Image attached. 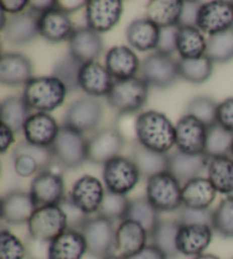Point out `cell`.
Returning a JSON list of instances; mask_svg holds the SVG:
<instances>
[{"instance_id": "1", "label": "cell", "mask_w": 233, "mask_h": 259, "mask_svg": "<svg viewBox=\"0 0 233 259\" xmlns=\"http://www.w3.org/2000/svg\"><path fill=\"white\" fill-rule=\"evenodd\" d=\"M137 142L147 149L167 154L176 145V126L164 113L146 111L134 122Z\"/></svg>"}, {"instance_id": "2", "label": "cell", "mask_w": 233, "mask_h": 259, "mask_svg": "<svg viewBox=\"0 0 233 259\" xmlns=\"http://www.w3.org/2000/svg\"><path fill=\"white\" fill-rule=\"evenodd\" d=\"M67 88L60 79L48 77H33L24 86L23 98L31 109L37 112H52L64 104Z\"/></svg>"}, {"instance_id": "3", "label": "cell", "mask_w": 233, "mask_h": 259, "mask_svg": "<svg viewBox=\"0 0 233 259\" xmlns=\"http://www.w3.org/2000/svg\"><path fill=\"white\" fill-rule=\"evenodd\" d=\"M149 87L142 78L115 80L113 88L106 97L107 102L121 115L136 113L147 103Z\"/></svg>"}, {"instance_id": "4", "label": "cell", "mask_w": 233, "mask_h": 259, "mask_svg": "<svg viewBox=\"0 0 233 259\" xmlns=\"http://www.w3.org/2000/svg\"><path fill=\"white\" fill-rule=\"evenodd\" d=\"M146 198L159 212L179 211L182 208V184L171 172L165 171L148 178Z\"/></svg>"}, {"instance_id": "5", "label": "cell", "mask_w": 233, "mask_h": 259, "mask_svg": "<svg viewBox=\"0 0 233 259\" xmlns=\"http://www.w3.org/2000/svg\"><path fill=\"white\" fill-rule=\"evenodd\" d=\"M50 149L56 161L66 169H76L89 160L87 138L83 134L64 124Z\"/></svg>"}, {"instance_id": "6", "label": "cell", "mask_w": 233, "mask_h": 259, "mask_svg": "<svg viewBox=\"0 0 233 259\" xmlns=\"http://www.w3.org/2000/svg\"><path fill=\"white\" fill-rule=\"evenodd\" d=\"M26 225L31 239L48 244L69 229L66 215L61 205L37 208Z\"/></svg>"}, {"instance_id": "7", "label": "cell", "mask_w": 233, "mask_h": 259, "mask_svg": "<svg viewBox=\"0 0 233 259\" xmlns=\"http://www.w3.org/2000/svg\"><path fill=\"white\" fill-rule=\"evenodd\" d=\"M80 232L84 236L90 256L100 259L115 250L116 230L113 221L100 215L89 216Z\"/></svg>"}, {"instance_id": "8", "label": "cell", "mask_w": 233, "mask_h": 259, "mask_svg": "<svg viewBox=\"0 0 233 259\" xmlns=\"http://www.w3.org/2000/svg\"><path fill=\"white\" fill-rule=\"evenodd\" d=\"M55 161L50 147H41L21 142L13 150V162L16 174L21 177L37 176L49 170Z\"/></svg>"}, {"instance_id": "9", "label": "cell", "mask_w": 233, "mask_h": 259, "mask_svg": "<svg viewBox=\"0 0 233 259\" xmlns=\"http://www.w3.org/2000/svg\"><path fill=\"white\" fill-rule=\"evenodd\" d=\"M140 171L131 158L120 155L104 166L102 180L106 190L116 194L127 195L140 181Z\"/></svg>"}, {"instance_id": "10", "label": "cell", "mask_w": 233, "mask_h": 259, "mask_svg": "<svg viewBox=\"0 0 233 259\" xmlns=\"http://www.w3.org/2000/svg\"><path fill=\"white\" fill-rule=\"evenodd\" d=\"M104 108L95 97H82L71 103L64 117V126L84 134L90 133L99 126Z\"/></svg>"}, {"instance_id": "11", "label": "cell", "mask_w": 233, "mask_h": 259, "mask_svg": "<svg viewBox=\"0 0 233 259\" xmlns=\"http://www.w3.org/2000/svg\"><path fill=\"white\" fill-rule=\"evenodd\" d=\"M142 79L156 88H167L180 77L178 61L172 56L155 52L142 61L140 66Z\"/></svg>"}, {"instance_id": "12", "label": "cell", "mask_w": 233, "mask_h": 259, "mask_svg": "<svg viewBox=\"0 0 233 259\" xmlns=\"http://www.w3.org/2000/svg\"><path fill=\"white\" fill-rule=\"evenodd\" d=\"M124 144L125 138L119 128L100 129L88 140L89 161L105 166L111 159L120 157Z\"/></svg>"}, {"instance_id": "13", "label": "cell", "mask_w": 233, "mask_h": 259, "mask_svg": "<svg viewBox=\"0 0 233 259\" xmlns=\"http://www.w3.org/2000/svg\"><path fill=\"white\" fill-rule=\"evenodd\" d=\"M105 194V187L97 177L84 175L72 185L69 199L80 210L90 216L99 211Z\"/></svg>"}, {"instance_id": "14", "label": "cell", "mask_w": 233, "mask_h": 259, "mask_svg": "<svg viewBox=\"0 0 233 259\" xmlns=\"http://www.w3.org/2000/svg\"><path fill=\"white\" fill-rule=\"evenodd\" d=\"M207 140V126L190 114H186L176 124L178 151L188 154H204Z\"/></svg>"}, {"instance_id": "15", "label": "cell", "mask_w": 233, "mask_h": 259, "mask_svg": "<svg viewBox=\"0 0 233 259\" xmlns=\"http://www.w3.org/2000/svg\"><path fill=\"white\" fill-rule=\"evenodd\" d=\"M30 194L37 208L60 205L65 196V183L61 174L46 170L34 176L30 186Z\"/></svg>"}, {"instance_id": "16", "label": "cell", "mask_w": 233, "mask_h": 259, "mask_svg": "<svg viewBox=\"0 0 233 259\" xmlns=\"http://www.w3.org/2000/svg\"><path fill=\"white\" fill-rule=\"evenodd\" d=\"M123 14L121 0H90L86 6L87 26L98 33L108 32Z\"/></svg>"}, {"instance_id": "17", "label": "cell", "mask_w": 233, "mask_h": 259, "mask_svg": "<svg viewBox=\"0 0 233 259\" xmlns=\"http://www.w3.org/2000/svg\"><path fill=\"white\" fill-rule=\"evenodd\" d=\"M197 28L209 35L233 28V6L231 2H209L203 4L197 19Z\"/></svg>"}, {"instance_id": "18", "label": "cell", "mask_w": 233, "mask_h": 259, "mask_svg": "<svg viewBox=\"0 0 233 259\" xmlns=\"http://www.w3.org/2000/svg\"><path fill=\"white\" fill-rule=\"evenodd\" d=\"M104 52V40L92 29H75L69 39V54L81 64L96 62Z\"/></svg>"}, {"instance_id": "19", "label": "cell", "mask_w": 233, "mask_h": 259, "mask_svg": "<svg viewBox=\"0 0 233 259\" xmlns=\"http://www.w3.org/2000/svg\"><path fill=\"white\" fill-rule=\"evenodd\" d=\"M35 209L37 205L30 192L15 190L3 196L2 218L10 225L21 226L28 224Z\"/></svg>"}, {"instance_id": "20", "label": "cell", "mask_w": 233, "mask_h": 259, "mask_svg": "<svg viewBox=\"0 0 233 259\" xmlns=\"http://www.w3.org/2000/svg\"><path fill=\"white\" fill-rule=\"evenodd\" d=\"M56 119L46 112H35L25 122L23 134L30 144L41 147H51L60 133Z\"/></svg>"}, {"instance_id": "21", "label": "cell", "mask_w": 233, "mask_h": 259, "mask_svg": "<svg viewBox=\"0 0 233 259\" xmlns=\"http://www.w3.org/2000/svg\"><path fill=\"white\" fill-rule=\"evenodd\" d=\"M212 226L205 224L181 225L177 236L179 253L188 257H197L205 253L213 239Z\"/></svg>"}, {"instance_id": "22", "label": "cell", "mask_w": 233, "mask_h": 259, "mask_svg": "<svg viewBox=\"0 0 233 259\" xmlns=\"http://www.w3.org/2000/svg\"><path fill=\"white\" fill-rule=\"evenodd\" d=\"M115 82L106 66L89 62L81 66L79 74L80 88L90 97H107Z\"/></svg>"}, {"instance_id": "23", "label": "cell", "mask_w": 233, "mask_h": 259, "mask_svg": "<svg viewBox=\"0 0 233 259\" xmlns=\"http://www.w3.org/2000/svg\"><path fill=\"white\" fill-rule=\"evenodd\" d=\"M148 238L149 233L141 224L132 220H125L116 229L115 250L121 257H131L146 247Z\"/></svg>"}, {"instance_id": "24", "label": "cell", "mask_w": 233, "mask_h": 259, "mask_svg": "<svg viewBox=\"0 0 233 259\" xmlns=\"http://www.w3.org/2000/svg\"><path fill=\"white\" fill-rule=\"evenodd\" d=\"M33 65L20 53H5L0 60V81L11 87L22 86L32 79Z\"/></svg>"}, {"instance_id": "25", "label": "cell", "mask_w": 233, "mask_h": 259, "mask_svg": "<svg viewBox=\"0 0 233 259\" xmlns=\"http://www.w3.org/2000/svg\"><path fill=\"white\" fill-rule=\"evenodd\" d=\"M4 38L12 45L22 46L32 41L39 33V15L32 11L8 16Z\"/></svg>"}, {"instance_id": "26", "label": "cell", "mask_w": 233, "mask_h": 259, "mask_svg": "<svg viewBox=\"0 0 233 259\" xmlns=\"http://www.w3.org/2000/svg\"><path fill=\"white\" fill-rule=\"evenodd\" d=\"M209 158L204 154H188L177 151L168 154V172L185 185L194 178L200 177L206 168H208Z\"/></svg>"}, {"instance_id": "27", "label": "cell", "mask_w": 233, "mask_h": 259, "mask_svg": "<svg viewBox=\"0 0 233 259\" xmlns=\"http://www.w3.org/2000/svg\"><path fill=\"white\" fill-rule=\"evenodd\" d=\"M74 30L70 15L58 7L39 16V33L48 42L69 41Z\"/></svg>"}, {"instance_id": "28", "label": "cell", "mask_w": 233, "mask_h": 259, "mask_svg": "<svg viewBox=\"0 0 233 259\" xmlns=\"http://www.w3.org/2000/svg\"><path fill=\"white\" fill-rule=\"evenodd\" d=\"M88 252L87 242L81 232L67 229L48 244V259H82Z\"/></svg>"}, {"instance_id": "29", "label": "cell", "mask_w": 233, "mask_h": 259, "mask_svg": "<svg viewBox=\"0 0 233 259\" xmlns=\"http://www.w3.org/2000/svg\"><path fill=\"white\" fill-rule=\"evenodd\" d=\"M105 66L114 80H127L136 77L141 64L131 48L115 46L107 52Z\"/></svg>"}, {"instance_id": "30", "label": "cell", "mask_w": 233, "mask_h": 259, "mask_svg": "<svg viewBox=\"0 0 233 259\" xmlns=\"http://www.w3.org/2000/svg\"><path fill=\"white\" fill-rule=\"evenodd\" d=\"M217 192L208 178L197 177L182 185L183 207L191 209H209L216 199Z\"/></svg>"}, {"instance_id": "31", "label": "cell", "mask_w": 233, "mask_h": 259, "mask_svg": "<svg viewBox=\"0 0 233 259\" xmlns=\"http://www.w3.org/2000/svg\"><path fill=\"white\" fill-rule=\"evenodd\" d=\"M160 28L148 19L131 22L127 29V39L133 48L140 52L157 49Z\"/></svg>"}, {"instance_id": "32", "label": "cell", "mask_w": 233, "mask_h": 259, "mask_svg": "<svg viewBox=\"0 0 233 259\" xmlns=\"http://www.w3.org/2000/svg\"><path fill=\"white\" fill-rule=\"evenodd\" d=\"M131 159L136 163L141 177L150 178L160 172L168 171V154L147 149L140 143H134Z\"/></svg>"}, {"instance_id": "33", "label": "cell", "mask_w": 233, "mask_h": 259, "mask_svg": "<svg viewBox=\"0 0 233 259\" xmlns=\"http://www.w3.org/2000/svg\"><path fill=\"white\" fill-rule=\"evenodd\" d=\"M183 2L180 0H151L147 4V19L157 26L167 28L180 23Z\"/></svg>"}, {"instance_id": "34", "label": "cell", "mask_w": 233, "mask_h": 259, "mask_svg": "<svg viewBox=\"0 0 233 259\" xmlns=\"http://www.w3.org/2000/svg\"><path fill=\"white\" fill-rule=\"evenodd\" d=\"M207 40L197 26L179 25L177 35V52L181 59H198L206 55Z\"/></svg>"}, {"instance_id": "35", "label": "cell", "mask_w": 233, "mask_h": 259, "mask_svg": "<svg viewBox=\"0 0 233 259\" xmlns=\"http://www.w3.org/2000/svg\"><path fill=\"white\" fill-rule=\"evenodd\" d=\"M30 105L23 96H8L0 105L2 123H5L15 134L23 131L25 122L31 117Z\"/></svg>"}, {"instance_id": "36", "label": "cell", "mask_w": 233, "mask_h": 259, "mask_svg": "<svg viewBox=\"0 0 233 259\" xmlns=\"http://www.w3.org/2000/svg\"><path fill=\"white\" fill-rule=\"evenodd\" d=\"M208 180L217 193L230 196L233 194V159L228 155L209 160Z\"/></svg>"}, {"instance_id": "37", "label": "cell", "mask_w": 233, "mask_h": 259, "mask_svg": "<svg viewBox=\"0 0 233 259\" xmlns=\"http://www.w3.org/2000/svg\"><path fill=\"white\" fill-rule=\"evenodd\" d=\"M181 224L176 221H162L160 220L155 230L151 232L149 238L151 244L157 247L167 259L176 258L179 251L177 248V236Z\"/></svg>"}, {"instance_id": "38", "label": "cell", "mask_w": 233, "mask_h": 259, "mask_svg": "<svg viewBox=\"0 0 233 259\" xmlns=\"http://www.w3.org/2000/svg\"><path fill=\"white\" fill-rule=\"evenodd\" d=\"M180 77L190 83H203L212 77L214 62L206 55L198 59H180L178 61Z\"/></svg>"}, {"instance_id": "39", "label": "cell", "mask_w": 233, "mask_h": 259, "mask_svg": "<svg viewBox=\"0 0 233 259\" xmlns=\"http://www.w3.org/2000/svg\"><path fill=\"white\" fill-rule=\"evenodd\" d=\"M159 211L152 205L146 196L131 200L128 211L127 220H132L138 222L150 233L155 230V227L160 221Z\"/></svg>"}, {"instance_id": "40", "label": "cell", "mask_w": 233, "mask_h": 259, "mask_svg": "<svg viewBox=\"0 0 233 259\" xmlns=\"http://www.w3.org/2000/svg\"><path fill=\"white\" fill-rule=\"evenodd\" d=\"M233 143V133L222 127L216 122L207 128V140H206L205 154L209 159L227 155L231 151Z\"/></svg>"}, {"instance_id": "41", "label": "cell", "mask_w": 233, "mask_h": 259, "mask_svg": "<svg viewBox=\"0 0 233 259\" xmlns=\"http://www.w3.org/2000/svg\"><path fill=\"white\" fill-rule=\"evenodd\" d=\"M206 56L216 63H227L233 60V28L209 35Z\"/></svg>"}, {"instance_id": "42", "label": "cell", "mask_w": 233, "mask_h": 259, "mask_svg": "<svg viewBox=\"0 0 233 259\" xmlns=\"http://www.w3.org/2000/svg\"><path fill=\"white\" fill-rule=\"evenodd\" d=\"M212 229L225 239H233V195L223 199L213 210Z\"/></svg>"}, {"instance_id": "43", "label": "cell", "mask_w": 233, "mask_h": 259, "mask_svg": "<svg viewBox=\"0 0 233 259\" xmlns=\"http://www.w3.org/2000/svg\"><path fill=\"white\" fill-rule=\"evenodd\" d=\"M130 202H131V200H129L127 195L116 194L113 192L106 191L105 198L102 200L97 215H100L113 222H123L127 220Z\"/></svg>"}, {"instance_id": "44", "label": "cell", "mask_w": 233, "mask_h": 259, "mask_svg": "<svg viewBox=\"0 0 233 259\" xmlns=\"http://www.w3.org/2000/svg\"><path fill=\"white\" fill-rule=\"evenodd\" d=\"M218 104L208 96H197L188 104V114L192 115L203 122L205 126L210 127L217 122Z\"/></svg>"}, {"instance_id": "45", "label": "cell", "mask_w": 233, "mask_h": 259, "mask_svg": "<svg viewBox=\"0 0 233 259\" xmlns=\"http://www.w3.org/2000/svg\"><path fill=\"white\" fill-rule=\"evenodd\" d=\"M82 64L74 57L67 54L56 63L53 68V77H56L65 84L67 91L75 92L80 88L79 74Z\"/></svg>"}, {"instance_id": "46", "label": "cell", "mask_w": 233, "mask_h": 259, "mask_svg": "<svg viewBox=\"0 0 233 259\" xmlns=\"http://www.w3.org/2000/svg\"><path fill=\"white\" fill-rule=\"evenodd\" d=\"M28 250L20 238L8 230L0 232V259H25Z\"/></svg>"}, {"instance_id": "47", "label": "cell", "mask_w": 233, "mask_h": 259, "mask_svg": "<svg viewBox=\"0 0 233 259\" xmlns=\"http://www.w3.org/2000/svg\"><path fill=\"white\" fill-rule=\"evenodd\" d=\"M213 210L210 209H191L183 207L179 210L178 222L181 225L205 224L212 226Z\"/></svg>"}, {"instance_id": "48", "label": "cell", "mask_w": 233, "mask_h": 259, "mask_svg": "<svg viewBox=\"0 0 233 259\" xmlns=\"http://www.w3.org/2000/svg\"><path fill=\"white\" fill-rule=\"evenodd\" d=\"M60 205L66 215L69 229H73L78 231L81 230L82 225L86 223L89 216L86 215L83 211L80 210V209L76 207V205L72 202L69 198H65L63 200Z\"/></svg>"}, {"instance_id": "49", "label": "cell", "mask_w": 233, "mask_h": 259, "mask_svg": "<svg viewBox=\"0 0 233 259\" xmlns=\"http://www.w3.org/2000/svg\"><path fill=\"white\" fill-rule=\"evenodd\" d=\"M179 25L167 26V28L160 29L159 41L156 52L163 53L172 56L174 52H177V35H178Z\"/></svg>"}, {"instance_id": "50", "label": "cell", "mask_w": 233, "mask_h": 259, "mask_svg": "<svg viewBox=\"0 0 233 259\" xmlns=\"http://www.w3.org/2000/svg\"><path fill=\"white\" fill-rule=\"evenodd\" d=\"M217 122L233 133V97H228L218 104Z\"/></svg>"}, {"instance_id": "51", "label": "cell", "mask_w": 233, "mask_h": 259, "mask_svg": "<svg viewBox=\"0 0 233 259\" xmlns=\"http://www.w3.org/2000/svg\"><path fill=\"white\" fill-rule=\"evenodd\" d=\"M203 4L198 2H183V10L181 13L180 26H197L198 13Z\"/></svg>"}, {"instance_id": "52", "label": "cell", "mask_w": 233, "mask_h": 259, "mask_svg": "<svg viewBox=\"0 0 233 259\" xmlns=\"http://www.w3.org/2000/svg\"><path fill=\"white\" fill-rule=\"evenodd\" d=\"M29 6L30 2L28 0H2L0 2V10L11 15L21 14Z\"/></svg>"}, {"instance_id": "53", "label": "cell", "mask_w": 233, "mask_h": 259, "mask_svg": "<svg viewBox=\"0 0 233 259\" xmlns=\"http://www.w3.org/2000/svg\"><path fill=\"white\" fill-rule=\"evenodd\" d=\"M125 259H167V257L154 244H147L140 251Z\"/></svg>"}, {"instance_id": "54", "label": "cell", "mask_w": 233, "mask_h": 259, "mask_svg": "<svg viewBox=\"0 0 233 259\" xmlns=\"http://www.w3.org/2000/svg\"><path fill=\"white\" fill-rule=\"evenodd\" d=\"M15 142V133L5 123H2L0 127V152L5 154L10 150V147Z\"/></svg>"}, {"instance_id": "55", "label": "cell", "mask_w": 233, "mask_h": 259, "mask_svg": "<svg viewBox=\"0 0 233 259\" xmlns=\"http://www.w3.org/2000/svg\"><path fill=\"white\" fill-rule=\"evenodd\" d=\"M30 11H32L37 15H42L44 13L53 10V8L57 7V2H53V0H33V2H30Z\"/></svg>"}, {"instance_id": "56", "label": "cell", "mask_w": 233, "mask_h": 259, "mask_svg": "<svg viewBox=\"0 0 233 259\" xmlns=\"http://www.w3.org/2000/svg\"><path fill=\"white\" fill-rule=\"evenodd\" d=\"M87 3L88 2H82V0H64V2H57V7L70 15L86 7Z\"/></svg>"}, {"instance_id": "57", "label": "cell", "mask_w": 233, "mask_h": 259, "mask_svg": "<svg viewBox=\"0 0 233 259\" xmlns=\"http://www.w3.org/2000/svg\"><path fill=\"white\" fill-rule=\"evenodd\" d=\"M192 259H221V258L213 253H201V254H199V256L194 257Z\"/></svg>"}, {"instance_id": "58", "label": "cell", "mask_w": 233, "mask_h": 259, "mask_svg": "<svg viewBox=\"0 0 233 259\" xmlns=\"http://www.w3.org/2000/svg\"><path fill=\"white\" fill-rule=\"evenodd\" d=\"M100 259H125V258H123V257H121V256H119V254H114V253H110V254H107V256H105V257H102V258H100Z\"/></svg>"}, {"instance_id": "59", "label": "cell", "mask_w": 233, "mask_h": 259, "mask_svg": "<svg viewBox=\"0 0 233 259\" xmlns=\"http://www.w3.org/2000/svg\"><path fill=\"white\" fill-rule=\"evenodd\" d=\"M230 154H231V158L233 159V143H232V146H231V151H230Z\"/></svg>"}, {"instance_id": "60", "label": "cell", "mask_w": 233, "mask_h": 259, "mask_svg": "<svg viewBox=\"0 0 233 259\" xmlns=\"http://www.w3.org/2000/svg\"><path fill=\"white\" fill-rule=\"evenodd\" d=\"M231 4H232V6H233V2H231Z\"/></svg>"}]
</instances>
